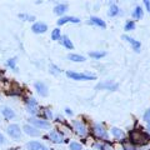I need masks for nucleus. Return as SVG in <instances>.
Listing matches in <instances>:
<instances>
[{"mask_svg": "<svg viewBox=\"0 0 150 150\" xmlns=\"http://www.w3.org/2000/svg\"><path fill=\"white\" fill-rule=\"evenodd\" d=\"M3 144H5V138H4V135L0 133V145H3Z\"/></svg>", "mask_w": 150, "mask_h": 150, "instance_id": "34", "label": "nucleus"}, {"mask_svg": "<svg viewBox=\"0 0 150 150\" xmlns=\"http://www.w3.org/2000/svg\"><path fill=\"white\" fill-rule=\"evenodd\" d=\"M44 112H45V120H46V121L53 119V112L50 111V109H45Z\"/></svg>", "mask_w": 150, "mask_h": 150, "instance_id": "31", "label": "nucleus"}, {"mask_svg": "<svg viewBox=\"0 0 150 150\" xmlns=\"http://www.w3.org/2000/svg\"><path fill=\"white\" fill-rule=\"evenodd\" d=\"M148 130H149V133H150V120L148 121Z\"/></svg>", "mask_w": 150, "mask_h": 150, "instance_id": "37", "label": "nucleus"}, {"mask_svg": "<svg viewBox=\"0 0 150 150\" xmlns=\"http://www.w3.org/2000/svg\"><path fill=\"white\" fill-rule=\"evenodd\" d=\"M144 120H145V121H149V120H150V110H148V111L144 114Z\"/></svg>", "mask_w": 150, "mask_h": 150, "instance_id": "33", "label": "nucleus"}, {"mask_svg": "<svg viewBox=\"0 0 150 150\" xmlns=\"http://www.w3.org/2000/svg\"><path fill=\"white\" fill-rule=\"evenodd\" d=\"M67 76L73 80H95L96 76L93 74H84V73H75V71H67Z\"/></svg>", "mask_w": 150, "mask_h": 150, "instance_id": "2", "label": "nucleus"}, {"mask_svg": "<svg viewBox=\"0 0 150 150\" xmlns=\"http://www.w3.org/2000/svg\"><path fill=\"white\" fill-rule=\"evenodd\" d=\"M34 86H35V90L38 91V94H39L40 96H46L48 95V86H46L43 81H36L34 84Z\"/></svg>", "mask_w": 150, "mask_h": 150, "instance_id": "12", "label": "nucleus"}, {"mask_svg": "<svg viewBox=\"0 0 150 150\" xmlns=\"http://www.w3.org/2000/svg\"><path fill=\"white\" fill-rule=\"evenodd\" d=\"M68 59L71 60V62H75V63L85 62V58H84L83 55H79V54H69L68 55Z\"/></svg>", "mask_w": 150, "mask_h": 150, "instance_id": "21", "label": "nucleus"}, {"mask_svg": "<svg viewBox=\"0 0 150 150\" xmlns=\"http://www.w3.org/2000/svg\"><path fill=\"white\" fill-rule=\"evenodd\" d=\"M59 40H60V43H62L67 49H69V50H73V49H74V45H73V43H71V40H70L67 35L62 36Z\"/></svg>", "mask_w": 150, "mask_h": 150, "instance_id": "19", "label": "nucleus"}, {"mask_svg": "<svg viewBox=\"0 0 150 150\" xmlns=\"http://www.w3.org/2000/svg\"><path fill=\"white\" fill-rule=\"evenodd\" d=\"M143 8L142 6H137V8H135V10L133 11V18L134 19H138V20H140V19H142L143 18Z\"/></svg>", "mask_w": 150, "mask_h": 150, "instance_id": "23", "label": "nucleus"}, {"mask_svg": "<svg viewBox=\"0 0 150 150\" xmlns=\"http://www.w3.org/2000/svg\"><path fill=\"white\" fill-rule=\"evenodd\" d=\"M124 39L128 41V43H130L131 44V46H133V49L137 51V53H139L140 51V48H142V45H140V41H138V40H135V39H133V38H130V36H128V35H124L123 36Z\"/></svg>", "mask_w": 150, "mask_h": 150, "instance_id": "15", "label": "nucleus"}, {"mask_svg": "<svg viewBox=\"0 0 150 150\" xmlns=\"http://www.w3.org/2000/svg\"><path fill=\"white\" fill-rule=\"evenodd\" d=\"M67 23H74V24H78V23H80V19L76 18V16H63L56 21V24H58L59 26H62L64 24H67Z\"/></svg>", "mask_w": 150, "mask_h": 150, "instance_id": "11", "label": "nucleus"}, {"mask_svg": "<svg viewBox=\"0 0 150 150\" xmlns=\"http://www.w3.org/2000/svg\"><path fill=\"white\" fill-rule=\"evenodd\" d=\"M65 112H67L68 115H73V111H71V109H69V108H67V109H65Z\"/></svg>", "mask_w": 150, "mask_h": 150, "instance_id": "36", "label": "nucleus"}, {"mask_svg": "<svg viewBox=\"0 0 150 150\" xmlns=\"http://www.w3.org/2000/svg\"><path fill=\"white\" fill-rule=\"evenodd\" d=\"M118 84L116 83H112L110 80H108V81H103V83H99L98 85L95 86L96 90H116L118 89Z\"/></svg>", "mask_w": 150, "mask_h": 150, "instance_id": "6", "label": "nucleus"}, {"mask_svg": "<svg viewBox=\"0 0 150 150\" xmlns=\"http://www.w3.org/2000/svg\"><path fill=\"white\" fill-rule=\"evenodd\" d=\"M6 65H8V67H10L11 69H16V59L15 58L9 59L6 62Z\"/></svg>", "mask_w": 150, "mask_h": 150, "instance_id": "29", "label": "nucleus"}, {"mask_svg": "<svg viewBox=\"0 0 150 150\" xmlns=\"http://www.w3.org/2000/svg\"><path fill=\"white\" fill-rule=\"evenodd\" d=\"M73 129L75 130V133H76L79 137H85L88 134L86 125L84 124L81 120H74L73 121Z\"/></svg>", "mask_w": 150, "mask_h": 150, "instance_id": "4", "label": "nucleus"}, {"mask_svg": "<svg viewBox=\"0 0 150 150\" xmlns=\"http://www.w3.org/2000/svg\"><path fill=\"white\" fill-rule=\"evenodd\" d=\"M135 29V23L134 20H128L126 21V24L124 26V30L125 31H131V30H134Z\"/></svg>", "mask_w": 150, "mask_h": 150, "instance_id": "26", "label": "nucleus"}, {"mask_svg": "<svg viewBox=\"0 0 150 150\" xmlns=\"http://www.w3.org/2000/svg\"><path fill=\"white\" fill-rule=\"evenodd\" d=\"M120 14V9L118 5H115V4H111L110 8H109V11H108V15H109L110 18H114L116 15H119Z\"/></svg>", "mask_w": 150, "mask_h": 150, "instance_id": "20", "label": "nucleus"}, {"mask_svg": "<svg viewBox=\"0 0 150 150\" xmlns=\"http://www.w3.org/2000/svg\"><path fill=\"white\" fill-rule=\"evenodd\" d=\"M26 148H28V150H49L44 144H41L39 142H30V143H28Z\"/></svg>", "mask_w": 150, "mask_h": 150, "instance_id": "14", "label": "nucleus"}, {"mask_svg": "<svg viewBox=\"0 0 150 150\" xmlns=\"http://www.w3.org/2000/svg\"><path fill=\"white\" fill-rule=\"evenodd\" d=\"M129 139L131 144L143 146V145H146L148 143H150V134H146L143 130L134 129L129 133Z\"/></svg>", "mask_w": 150, "mask_h": 150, "instance_id": "1", "label": "nucleus"}, {"mask_svg": "<svg viewBox=\"0 0 150 150\" xmlns=\"http://www.w3.org/2000/svg\"><path fill=\"white\" fill-rule=\"evenodd\" d=\"M93 133L96 135L99 139H104V140H108V131L105 130L104 125L100 124V123H95L93 125Z\"/></svg>", "mask_w": 150, "mask_h": 150, "instance_id": "3", "label": "nucleus"}, {"mask_svg": "<svg viewBox=\"0 0 150 150\" xmlns=\"http://www.w3.org/2000/svg\"><path fill=\"white\" fill-rule=\"evenodd\" d=\"M23 130H24V133L30 135V137H39V135L41 134L39 129H36L35 126H33L30 124H26L24 125V128H23Z\"/></svg>", "mask_w": 150, "mask_h": 150, "instance_id": "10", "label": "nucleus"}, {"mask_svg": "<svg viewBox=\"0 0 150 150\" xmlns=\"http://www.w3.org/2000/svg\"><path fill=\"white\" fill-rule=\"evenodd\" d=\"M60 38H62V30H60L59 28H56V29H54L53 33H51V40H59Z\"/></svg>", "mask_w": 150, "mask_h": 150, "instance_id": "25", "label": "nucleus"}, {"mask_svg": "<svg viewBox=\"0 0 150 150\" xmlns=\"http://www.w3.org/2000/svg\"><path fill=\"white\" fill-rule=\"evenodd\" d=\"M29 123L30 125L35 126L36 129H49L50 128V123L46 121L45 119H38V118H29Z\"/></svg>", "mask_w": 150, "mask_h": 150, "instance_id": "5", "label": "nucleus"}, {"mask_svg": "<svg viewBox=\"0 0 150 150\" xmlns=\"http://www.w3.org/2000/svg\"><path fill=\"white\" fill-rule=\"evenodd\" d=\"M50 73H53L54 75H58V74L62 73V70H60L58 67H55V65L51 64V65H50Z\"/></svg>", "mask_w": 150, "mask_h": 150, "instance_id": "30", "label": "nucleus"}, {"mask_svg": "<svg viewBox=\"0 0 150 150\" xmlns=\"http://www.w3.org/2000/svg\"><path fill=\"white\" fill-rule=\"evenodd\" d=\"M49 139L53 143H55V144H62V143H64L63 135L60 134V131H56V130L50 131V133H49Z\"/></svg>", "mask_w": 150, "mask_h": 150, "instance_id": "9", "label": "nucleus"}, {"mask_svg": "<svg viewBox=\"0 0 150 150\" xmlns=\"http://www.w3.org/2000/svg\"><path fill=\"white\" fill-rule=\"evenodd\" d=\"M8 134L10 135L11 138L14 139H19L21 137V130H20V126L16 125V124H11L8 126Z\"/></svg>", "mask_w": 150, "mask_h": 150, "instance_id": "7", "label": "nucleus"}, {"mask_svg": "<svg viewBox=\"0 0 150 150\" xmlns=\"http://www.w3.org/2000/svg\"><path fill=\"white\" fill-rule=\"evenodd\" d=\"M123 149L124 150H137L134 145H131V144H124L123 145Z\"/></svg>", "mask_w": 150, "mask_h": 150, "instance_id": "32", "label": "nucleus"}, {"mask_svg": "<svg viewBox=\"0 0 150 150\" xmlns=\"http://www.w3.org/2000/svg\"><path fill=\"white\" fill-rule=\"evenodd\" d=\"M26 109L30 115H36L38 114V101L34 98H30L26 101Z\"/></svg>", "mask_w": 150, "mask_h": 150, "instance_id": "8", "label": "nucleus"}, {"mask_svg": "<svg viewBox=\"0 0 150 150\" xmlns=\"http://www.w3.org/2000/svg\"><path fill=\"white\" fill-rule=\"evenodd\" d=\"M111 134H112V137L116 138V139H123V138L125 137L124 131L120 130V129H118V128H112V129H111Z\"/></svg>", "mask_w": 150, "mask_h": 150, "instance_id": "22", "label": "nucleus"}, {"mask_svg": "<svg viewBox=\"0 0 150 150\" xmlns=\"http://www.w3.org/2000/svg\"><path fill=\"white\" fill-rule=\"evenodd\" d=\"M19 18L24 21H34L35 20V16L33 15H28V14H19Z\"/></svg>", "mask_w": 150, "mask_h": 150, "instance_id": "27", "label": "nucleus"}, {"mask_svg": "<svg viewBox=\"0 0 150 150\" xmlns=\"http://www.w3.org/2000/svg\"><path fill=\"white\" fill-rule=\"evenodd\" d=\"M1 114L4 115V118H5L6 120H11L14 116H15V112H14L13 109H10V108L8 106H4L1 109Z\"/></svg>", "mask_w": 150, "mask_h": 150, "instance_id": "16", "label": "nucleus"}, {"mask_svg": "<svg viewBox=\"0 0 150 150\" xmlns=\"http://www.w3.org/2000/svg\"><path fill=\"white\" fill-rule=\"evenodd\" d=\"M89 23H90V24H93V25L99 26V28H103V29H105V28H106L105 21H104V20H101L100 18H96V16H91V18H90V20H89Z\"/></svg>", "mask_w": 150, "mask_h": 150, "instance_id": "18", "label": "nucleus"}, {"mask_svg": "<svg viewBox=\"0 0 150 150\" xmlns=\"http://www.w3.org/2000/svg\"><path fill=\"white\" fill-rule=\"evenodd\" d=\"M31 30H33V33H35V34H43V33L48 30V25L44 24V23L38 21L31 26Z\"/></svg>", "mask_w": 150, "mask_h": 150, "instance_id": "13", "label": "nucleus"}, {"mask_svg": "<svg viewBox=\"0 0 150 150\" xmlns=\"http://www.w3.org/2000/svg\"><path fill=\"white\" fill-rule=\"evenodd\" d=\"M67 10H68V5H67V4H58V5L54 8V14L62 16V15H64V14L67 13Z\"/></svg>", "mask_w": 150, "mask_h": 150, "instance_id": "17", "label": "nucleus"}, {"mask_svg": "<svg viewBox=\"0 0 150 150\" xmlns=\"http://www.w3.org/2000/svg\"><path fill=\"white\" fill-rule=\"evenodd\" d=\"M144 5L146 6V9H148V11L150 13V1H148V0H145L144 1Z\"/></svg>", "mask_w": 150, "mask_h": 150, "instance_id": "35", "label": "nucleus"}, {"mask_svg": "<svg viewBox=\"0 0 150 150\" xmlns=\"http://www.w3.org/2000/svg\"><path fill=\"white\" fill-rule=\"evenodd\" d=\"M105 55H106L105 51H91V53H89V56H90V58H94V59L104 58Z\"/></svg>", "mask_w": 150, "mask_h": 150, "instance_id": "24", "label": "nucleus"}, {"mask_svg": "<svg viewBox=\"0 0 150 150\" xmlns=\"http://www.w3.org/2000/svg\"><path fill=\"white\" fill-rule=\"evenodd\" d=\"M69 148H70V150H83L81 144H79V143H75V142L70 143V144H69Z\"/></svg>", "mask_w": 150, "mask_h": 150, "instance_id": "28", "label": "nucleus"}]
</instances>
